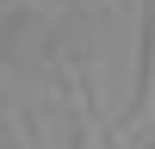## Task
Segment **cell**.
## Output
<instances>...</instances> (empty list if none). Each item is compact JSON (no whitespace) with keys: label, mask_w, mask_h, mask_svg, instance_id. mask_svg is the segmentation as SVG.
Wrapping results in <instances>:
<instances>
[{"label":"cell","mask_w":155,"mask_h":149,"mask_svg":"<svg viewBox=\"0 0 155 149\" xmlns=\"http://www.w3.org/2000/svg\"><path fill=\"white\" fill-rule=\"evenodd\" d=\"M137 124L155 131V0H149V37H143V106H137Z\"/></svg>","instance_id":"cell-1"},{"label":"cell","mask_w":155,"mask_h":149,"mask_svg":"<svg viewBox=\"0 0 155 149\" xmlns=\"http://www.w3.org/2000/svg\"><path fill=\"white\" fill-rule=\"evenodd\" d=\"M74 112H81V149H99V124H93V106H87V93H74Z\"/></svg>","instance_id":"cell-2"},{"label":"cell","mask_w":155,"mask_h":149,"mask_svg":"<svg viewBox=\"0 0 155 149\" xmlns=\"http://www.w3.org/2000/svg\"><path fill=\"white\" fill-rule=\"evenodd\" d=\"M19 137H25V131H19ZM25 149H31V137H25Z\"/></svg>","instance_id":"cell-3"}]
</instances>
